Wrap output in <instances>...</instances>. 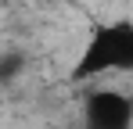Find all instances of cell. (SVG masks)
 Masks as SVG:
<instances>
[{
    "label": "cell",
    "mask_w": 133,
    "mask_h": 129,
    "mask_svg": "<svg viewBox=\"0 0 133 129\" xmlns=\"http://www.w3.org/2000/svg\"><path fill=\"white\" fill-rule=\"evenodd\" d=\"M4 4H18V7H25V4H40V0H4Z\"/></svg>",
    "instance_id": "3957f363"
},
{
    "label": "cell",
    "mask_w": 133,
    "mask_h": 129,
    "mask_svg": "<svg viewBox=\"0 0 133 129\" xmlns=\"http://www.w3.org/2000/svg\"><path fill=\"white\" fill-rule=\"evenodd\" d=\"M133 126V101L126 90L101 86L90 90L83 101V129H130Z\"/></svg>",
    "instance_id": "7a4b0ae2"
},
{
    "label": "cell",
    "mask_w": 133,
    "mask_h": 129,
    "mask_svg": "<svg viewBox=\"0 0 133 129\" xmlns=\"http://www.w3.org/2000/svg\"><path fill=\"white\" fill-rule=\"evenodd\" d=\"M133 64V25L130 22H111L94 29L90 43L83 47L79 61L72 68V79L76 83H87V79H101L111 72H126Z\"/></svg>",
    "instance_id": "6da1fadb"
}]
</instances>
